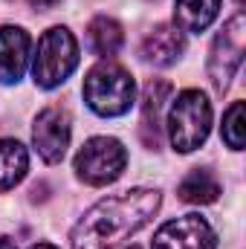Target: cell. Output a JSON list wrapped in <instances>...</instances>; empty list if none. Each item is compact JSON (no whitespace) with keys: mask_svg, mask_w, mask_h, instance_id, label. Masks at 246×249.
I'll return each mask as SVG.
<instances>
[{"mask_svg":"<svg viewBox=\"0 0 246 249\" xmlns=\"http://www.w3.org/2000/svg\"><path fill=\"white\" fill-rule=\"evenodd\" d=\"M162 197L157 188H127L122 194L99 200L75 223L72 249H116L136 235L159 209Z\"/></svg>","mask_w":246,"mask_h":249,"instance_id":"cell-1","label":"cell"},{"mask_svg":"<svg viewBox=\"0 0 246 249\" xmlns=\"http://www.w3.org/2000/svg\"><path fill=\"white\" fill-rule=\"evenodd\" d=\"M136 96L133 75L116 61L96 64L84 78V102L99 116H122L130 110Z\"/></svg>","mask_w":246,"mask_h":249,"instance_id":"cell-2","label":"cell"},{"mask_svg":"<svg viewBox=\"0 0 246 249\" xmlns=\"http://www.w3.org/2000/svg\"><path fill=\"white\" fill-rule=\"evenodd\" d=\"M209 130H211V105H209L206 93L183 90L168 110L171 145L180 154H191L209 139Z\"/></svg>","mask_w":246,"mask_h":249,"instance_id":"cell-3","label":"cell"},{"mask_svg":"<svg viewBox=\"0 0 246 249\" xmlns=\"http://www.w3.org/2000/svg\"><path fill=\"white\" fill-rule=\"evenodd\" d=\"M75 64H78V44H75L72 32L64 29V26L47 29L41 35L38 53H35V67H32L35 84L44 87V90L58 87V84H64L70 78Z\"/></svg>","mask_w":246,"mask_h":249,"instance_id":"cell-4","label":"cell"},{"mask_svg":"<svg viewBox=\"0 0 246 249\" xmlns=\"http://www.w3.org/2000/svg\"><path fill=\"white\" fill-rule=\"evenodd\" d=\"M127 165V151L113 136H93L75 154V174L87 186H107L122 177Z\"/></svg>","mask_w":246,"mask_h":249,"instance_id":"cell-5","label":"cell"},{"mask_svg":"<svg viewBox=\"0 0 246 249\" xmlns=\"http://www.w3.org/2000/svg\"><path fill=\"white\" fill-rule=\"evenodd\" d=\"M244 50H246V20L244 12H238L214 38L211 44V55H209V78L214 84L217 93H226L238 67L244 61Z\"/></svg>","mask_w":246,"mask_h":249,"instance_id":"cell-6","label":"cell"},{"mask_svg":"<svg viewBox=\"0 0 246 249\" xmlns=\"http://www.w3.org/2000/svg\"><path fill=\"white\" fill-rule=\"evenodd\" d=\"M217 235L203 214H183L157 229L151 249H214Z\"/></svg>","mask_w":246,"mask_h":249,"instance_id":"cell-7","label":"cell"},{"mask_svg":"<svg viewBox=\"0 0 246 249\" xmlns=\"http://www.w3.org/2000/svg\"><path fill=\"white\" fill-rule=\"evenodd\" d=\"M70 113L61 107H47L38 113L35 127H32V142H35V151L44 162L55 165L61 162L64 154H67V145H70Z\"/></svg>","mask_w":246,"mask_h":249,"instance_id":"cell-8","label":"cell"},{"mask_svg":"<svg viewBox=\"0 0 246 249\" xmlns=\"http://www.w3.org/2000/svg\"><path fill=\"white\" fill-rule=\"evenodd\" d=\"M29 61V35L20 26H0V81L15 84L23 78Z\"/></svg>","mask_w":246,"mask_h":249,"instance_id":"cell-9","label":"cell"},{"mask_svg":"<svg viewBox=\"0 0 246 249\" xmlns=\"http://www.w3.org/2000/svg\"><path fill=\"white\" fill-rule=\"evenodd\" d=\"M185 50V38L177 26H168V23H159L154 26L145 41H142V58L154 67H171L177 64V58L183 55Z\"/></svg>","mask_w":246,"mask_h":249,"instance_id":"cell-10","label":"cell"},{"mask_svg":"<svg viewBox=\"0 0 246 249\" xmlns=\"http://www.w3.org/2000/svg\"><path fill=\"white\" fill-rule=\"evenodd\" d=\"M171 93V84L168 81H151L142 93V122H139V136L145 142V148H159L162 136H159V127H162V105H165V96Z\"/></svg>","mask_w":246,"mask_h":249,"instance_id":"cell-11","label":"cell"},{"mask_svg":"<svg viewBox=\"0 0 246 249\" xmlns=\"http://www.w3.org/2000/svg\"><path fill=\"white\" fill-rule=\"evenodd\" d=\"M29 171V154L18 139H0V194L15 188Z\"/></svg>","mask_w":246,"mask_h":249,"instance_id":"cell-12","label":"cell"},{"mask_svg":"<svg viewBox=\"0 0 246 249\" xmlns=\"http://www.w3.org/2000/svg\"><path fill=\"white\" fill-rule=\"evenodd\" d=\"M220 0H177L174 20L180 32H203L217 18Z\"/></svg>","mask_w":246,"mask_h":249,"instance_id":"cell-13","label":"cell"},{"mask_svg":"<svg viewBox=\"0 0 246 249\" xmlns=\"http://www.w3.org/2000/svg\"><path fill=\"white\" fill-rule=\"evenodd\" d=\"M87 41H90V50H93L96 55L110 58V55H116V53L122 50L124 32L113 18L99 15V18H93L90 26H87Z\"/></svg>","mask_w":246,"mask_h":249,"instance_id":"cell-14","label":"cell"},{"mask_svg":"<svg viewBox=\"0 0 246 249\" xmlns=\"http://www.w3.org/2000/svg\"><path fill=\"white\" fill-rule=\"evenodd\" d=\"M177 194L185 203L206 206V203H214L220 197V183H217V177L209 168H194V171L185 174L183 183L177 186Z\"/></svg>","mask_w":246,"mask_h":249,"instance_id":"cell-15","label":"cell"},{"mask_svg":"<svg viewBox=\"0 0 246 249\" xmlns=\"http://www.w3.org/2000/svg\"><path fill=\"white\" fill-rule=\"evenodd\" d=\"M223 142L232 151L244 148V102H235L223 116Z\"/></svg>","mask_w":246,"mask_h":249,"instance_id":"cell-16","label":"cell"},{"mask_svg":"<svg viewBox=\"0 0 246 249\" xmlns=\"http://www.w3.org/2000/svg\"><path fill=\"white\" fill-rule=\"evenodd\" d=\"M32 9H38V12H50V9H55L61 0H26Z\"/></svg>","mask_w":246,"mask_h":249,"instance_id":"cell-17","label":"cell"},{"mask_svg":"<svg viewBox=\"0 0 246 249\" xmlns=\"http://www.w3.org/2000/svg\"><path fill=\"white\" fill-rule=\"evenodd\" d=\"M0 249H18V247H15L12 238H0Z\"/></svg>","mask_w":246,"mask_h":249,"instance_id":"cell-18","label":"cell"},{"mask_svg":"<svg viewBox=\"0 0 246 249\" xmlns=\"http://www.w3.org/2000/svg\"><path fill=\"white\" fill-rule=\"evenodd\" d=\"M32 249H58V247H53V244H38V247H32Z\"/></svg>","mask_w":246,"mask_h":249,"instance_id":"cell-19","label":"cell"},{"mask_svg":"<svg viewBox=\"0 0 246 249\" xmlns=\"http://www.w3.org/2000/svg\"><path fill=\"white\" fill-rule=\"evenodd\" d=\"M130 249H139V247H130Z\"/></svg>","mask_w":246,"mask_h":249,"instance_id":"cell-20","label":"cell"}]
</instances>
